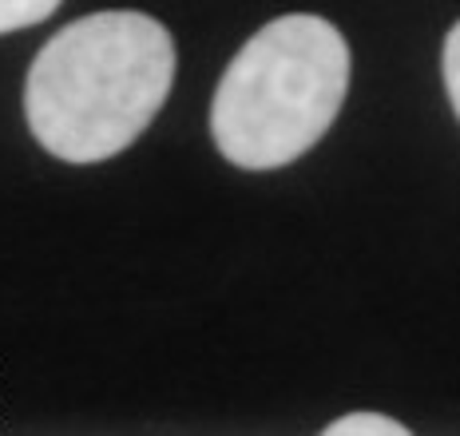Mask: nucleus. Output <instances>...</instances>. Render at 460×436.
Returning <instances> with one entry per match:
<instances>
[{
	"mask_svg": "<svg viewBox=\"0 0 460 436\" xmlns=\"http://www.w3.org/2000/svg\"><path fill=\"white\" fill-rule=\"evenodd\" d=\"M175 80V40L147 13H95L52 36L28 68L24 116L64 163L119 155L159 116Z\"/></svg>",
	"mask_w": 460,
	"mask_h": 436,
	"instance_id": "f257e3e1",
	"label": "nucleus"
},
{
	"mask_svg": "<svg viewBox=\"0 0 460 436\" xmlns=\"http://www.w3.org/2000/svg\"><path fill=\"white\" fill-rule=\"evenodd\" d=\"M349 44L325 16H278L243 44L218 80L210 135L234 167L274 170L305 155L338 119Z\"/></svg>",
	"mask_w": 460,
	"mask_h": 436,
	"instance_id": "f03ea898",
	"label": "nucleus"
},
{
	"mask_svg": "<svg viewBox=\"0 0 460 436\" xmlns=\"http://www.w3.org/2000/svg\"><path fill=\"white\" fill-rule=\"evenodd\" d=\"M330 436H361V432H373V436H409V424L393 421L385 413H349V416H338L333 424H325Z\"/></svg>",
	"mask_w": 460,
	"mask_h": 436,
	"instance_id": "7ed1b4c3",
	"label": "nucleus"
},
{
	"mask_svg": "<svg viewBox=\"0 0 460 436\" xmlns=\"http://www.w3.org/2000/svg\"><path fill=\"white\" fill-rule=\"evenodd\" d=\"M60 8V0H0V32H21L48 21Z\"/></svg>",
	"mask_w": 460,
	"mask_h": 436,
	"instance_id": "20e7f679",
	"label": "nucleus"
},
{
	"mask_svg": "<svg viewBox=\"0 0 460 436\" xmlns=\"http://www.w3.org/2000/svg\"><path fill=\"white\" fill-rule=\"evenodd\" d=\"M445 88H448V100L456 108V119H460V21L453 24L445 40Z\"/></svg>",
	"mask_w": 460,
	"mask_h": 436,
	"instance_id": "39448f33",
	"label": "nucleus"
}]
</instances>
